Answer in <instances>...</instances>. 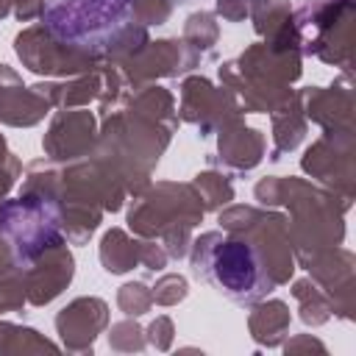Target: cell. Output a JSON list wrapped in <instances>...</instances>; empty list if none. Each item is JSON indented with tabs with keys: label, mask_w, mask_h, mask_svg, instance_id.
<instances>
[{
	"label": "cell",
	"mask_w": 356,
	"mask_h": 356,
	"mask_svg": "<svg viewBox=\"0 0 356 356\" xmlns=\"http://www.w3.org/2000/svg\"><path fill=\"white\" fill-rule=\"evenodd\" d=\"M192 270L217 295L239 306H250L267 298L275 286L256 245L222 231H209L195 239Z\"/></svg>",
	"instance_id": "cell-1"
},
{
	"label": "cell",
	"mask_w": 356,
	"mask_h": 356,
	"mask_svg": "<svg viewBox=\"0 0 356 356\" xmlns=\"http://www.w3.org/2000/svg\"><path fill=\"white\" fill-rule=\"evenodd\" d=\"M128 11L131 0H50L44 6V22L56 39L92 47L114 39Z\"/></svg>",
	"instance_id": "cell-2"
}]
</instances>
